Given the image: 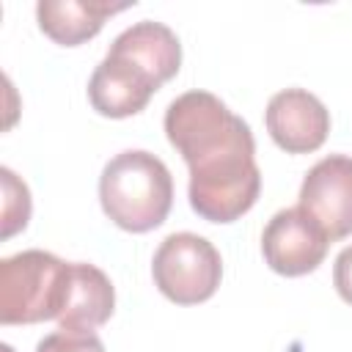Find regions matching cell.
I'll return each instance as SVG.
<instances>
[{"instance_id":"6","label":"cell","mask_w":352,"mask_h":352,"mask_svg":"<svg viewBox=\"0 0 352 352\" xmlns=\"http://www.w3.org/2000/svg\"><path fill=\"white\" fill-rule=\"evenodd\" d=\"M300 209L314 217L330 242L352 234V157L330 154L302 179Z\"/></svg>"},{"instance_id":"7","label":"cell","mask_w":352,"mask_h":352,"mask_svg":"<svg viewBox=\"0 0 352 352\" xmlns=\"http://www.w3.org/2000/svg\"><path fill=\"white\" fill-rule=\"evenodd\" d=\"M264 121L270 138L286 154H311L327 140L330 132L327 107L302 88L278 91L267 104Z\"/></svg>"},{"instance_id":"2","label":"cell","mask_w":352,"mask_h":352,"mask_svg":"<svg viewBox=\"0 0 352 352\" xmlns=\"http://www.w3.org/2000/svg\"><path fill=\"white\" fill-rule=\"evenodd\" d=\"M104 214L124 231L146 234L165 223L173 204V176L168 165L143 148L116 154L99 176Z\"/></svg>"},{"instance_id":"12","label":"cell","mask_w":352,"mask_h":352,"mask_svg":"<svg viewBox=\"0 0 352 352\" xmlns=\"http://www.w3.org/2000/svg\"><path fill=\"white\" fill-rule=\"evenodd\" d=\"M3 179V239L22 231L30 220V192L28 184L16 179L11 168H0Z\"/></svg>"},{"instance_id":"4","label":"cell","mask_w":352,"mask_h":352,"mask_svg":"<svg viewBox=\"0 0 352 352\" xmlns=\"http://www.w3.org/2000/svg\"><path fill=\"white\" fill-rule=\"evenodd\" d=\"M151 275L157 289L176 305H195L209 300L223 278V261L217 248L192 231L170 234L160 242Z\"/></svg>"},{"instance_id":"8","label":"cell","mask_w":352,"mask_h":352,"mask_svg":"<svg viewBox=\"0 0 352 352\" xmlns=\"http://www.w3.org/2000/svg\"><path fill=\"white\" fill-rule=\"evenodd\" d=\"M157 88L160 82L146 69H140L135 60L107 52L104 60L91 74L88 99L99 116L126 118V116L140 113Z\"/></svg>"},{"instance_id":"5","label":"cell","mask_w":352,"mask_h":352,"mask_svg":"<svg viewBox=\"0 0 352 352\" xmlns=\"http://www.w3.org/2000/svg\"><path fill=\"white\" fill-rule=\"evenodd\" d=\"M330 239L322 226L300 206L280 209L270 217L261 234V253L272 272L297 278L314 272L327 256Z\"/></svg>"},{"instance_id":"14","label":"cell","mask_w":352,"mask_h":352,"mask_svg":"<svg viewBox=\"0 0 352 352\" xmlns=\"http://www.w3.org/2000/svg\"><path fill=\"white\" fill-rule=\"evenodd\" d=\"M333 286L344 302L352 305V245H346L333 264Z\"/></svg>"},{"instance_id":"9","label":"cell","mask_w":352,"mask_h":352,"mask_svg":"<svg viewBox=\"0 0 352 352\" xmlns=\"http://www.w3.org/2000/svg\"><path fill=\"white\" fill-rule=\"evenodd\" d=\"M135 3H110V0H41L36 6V19L44 36L60 47H77L94 38L104 19L129 8Z\"/></svg>"},{"instance_id":"3","label":"cell","mask_w":352,"mask_h":352,"mask_svg":"<svg viewBox=\"0 0 352 352\" xmlns=\"http://www.w3.org/2000/svg\"><path fill=\"white\" fill-rule=\"evenodd\" d=\"M72 264L47 250H22L0 261V322L36 324L58 319L69 294Z\"/></svg>"},{"instance_id":"13","label":"cell","mask_w":352,"mask_h":352,"mask_svg":"<svg viewBox=\"0 0 352 352\" xmlns=\"http://www.w3.org/2000/svg\"><path fill=\"white\" fill-rule=\"evenodd\" d=\"M36 352H104V344L94 330H55L38 341Z\"/></svg>"},{"instance_id":"1","label":"cell","mask_w":352,"mask_h":352,"mask_svg":"<svg viewBox=\"0 0 352 352\" xmlns=\"http://www.w3.org/2000/svg\"><path fill=\"white\" fill-rule=\"evenodd\" d=\"M168 143L190 168V206L209 223H234L261 190L256 140L239 116L209 91H187L165 110Z\"/></svg>"},{"instance_id":"11","label":"cell","mask_w":352,"mask_h":352,"mask_svg":"<svg viewBox=\"0 0 352 352\" xmlns=\"http://www.w3.org/2000/svg\"><path fill=\"white\" fill-rule=\"evenodd\" d=\"M113 308L116 289L110 278L94 264L74 261L69 275L66 305L58 316L60 330H96L113 316Z\"/></svg>"},{"instance_id":"10","label":"cell","mask_w":352,"mask_h":352,"mask_svg":"<svg viewBox=\"0 0 352 352\" xmlns=\"http://www.w3.org/2000/svg\"><path fill=\"white\" fill-rule=\"evenodd\" d=\"M107 52L135 60L160 85H165L170 77H176V72L182 66V44H179L176 33L168 25L151 22V19L135 22L132 28L118 33Z\"/></svg>"}]
</instances>
